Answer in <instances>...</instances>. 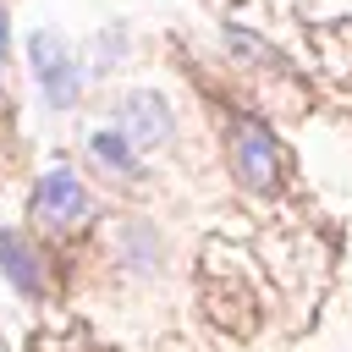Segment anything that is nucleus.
Segmentation results:
<instances>
[{"label": "nucleus", "mask_w": 352, "mask_h": 352, "mask_svg": "<svg viewBox=\"0 0 352 352\" xmlns=\"http://www.w3.org/2000/svg\"><path fill=\"white\" fill-rule=\"evenodd\" d=\"M28 66H33V82H38V99L50 110H72L77 94H82V66L72 55V44L50 28H38L28 38Z\"/></svg>", "instance_id": "obj_1"}, {"label": "nucleus", "mask_w": 352, "mask_h": 352, "mask_svg": "<svg viewBox=\"0 0 352 352\" xmlns=\"http://www.w3.org/2000/svg\"><path fill=\"white\" fill-rule=\"evenodd\" d=\"M0 275H6L22 297H38V292H44V258H38V248H33L22 231H6V226H0Z\"/></svg>", "instance_id": "obj_5"}, {"label": "nucleus", "mask_w": 352, "mask_h": 352, "mask_svg": "<svg viewBox=\"0 0 352 352\" xmlns=\"http://www.w3.org/2000/svg\"><path fill=\"white\" fill-rule=\"evenodd\" d=\"M88 214H94L88 187L66 165H55V170L38 176V187H33V220L44 231H77V226H88Z\"/></svg>", "instance_id": "obj_4"}, {"label": "nucleus", "mask_w": 352, "mask_h": 352, "mask_svg": "<svg viewBox=\"0 0 352 352\" xmlns=\"http://www.w3.org/2000/svg\"><path fill=\"white\" fill-rule=\"evenodd\" d=\"M154 258H160V236H154V226L126 220V226H121V264L148 275V270H154Z\"/></svg>", "instance_id": "obj_6"}, {"label": "nucleus", "mask_w": 352, "mask_h": 352, "mask_svg": "<svg viewBox=\"0 0 352 352\" xmlns=\"http://www.w3.org/2000/svg\"><path fill=\"white\" fill-rule=\"evenodd\" d=\"M220 6H236V0H220Z\"/></svg>", "instance_id": "obj_11"}, {"label": "nucleus", "mask_w": 352, "mask_h": 352, "mask_svg": "<svg viewBox=\"0 0 352 352\" xmlns=\"http://www.w3.org/2000/svg\"><path fill=\"white\" fill-rule=\"evenodd\" d=\"M231 170L242 176V187L253 192H275L280 176H286V154L275 143V132L264 121H231Z\"/></svg>", "instance_id": "obj_2"}, {"label": "nucleus", "mask_w": 352, "mask_h": 352, "mask_svg": "<svg viewBox=\"0 0 352 352\" xmlns=\"http://www.w3.org/2000/svg\"><path fill=\"white\" fill-rule=\"evenodd\" d=\"M116 132L126 138V148H132V154H154V148H165V143H170L176 116H170L165 94H154V88H132V94H121V99H116Z\"/></svg>", "instance_id": "obj_3"}, {"label": "nucleus", "mask_w": 352, "mask_h": 352, "mask_svg": "<svg viewBox=\"0 0 352 352\" xmlns=\"http://www.w3.org/2000/svg\"><path fill=\"white\" fill-rule=\"evenodd\" d=\"M226 44H231V55H242V60H275V50L258 38V33H242V28H226Z\"/></svg>", "instance_id": "obj_8"}, {"label": "nucleus", "mask_w": 352, "mask_h": 352, "mask_svg": "<svg viewBox=\"0 0 352 352\" xmlns=\"http://www.w3.org/2000/svg\"><path fill=\"white\" fill-rule=\"evenodd\" d=\"M11 55V22H6V11H0V60Z\"/></svg>", "instance_id": "obj_10"}, {"label": "nucleus", "mask_w": 352, "mask_h": 352, "mask_svg": "<svg viewBox=\"0 0 352 352\" xmlns=\"http://www.w3.org/2000/svg\"><path fill=\"white\" fill-rule=\"evenodd\" d=\"M88 154H94L99 165H110V170H121V176H132V170H138V154L126 148V138H121L116 126H104V132H94V138H88Z\"/></svg>", "instance_id": "obj_7"}, {"label": "nucleus", "mask_w": 352, "mask_h": 352, "mask_svg": "<svg viewBox=\"0 0 352 352\" xmlns=\"http://www.w3.org/2000/svg\"><path fill=\"white\" fill-rule=\"evenodd\" d=\"M121 38H126V28H121V22H116V28H104V33L94 38V44H99V55H94V66H99V72H110V66L126 55V44H121Z\"/></svg>", "instance_id": "obj_9"}]
</instances>
